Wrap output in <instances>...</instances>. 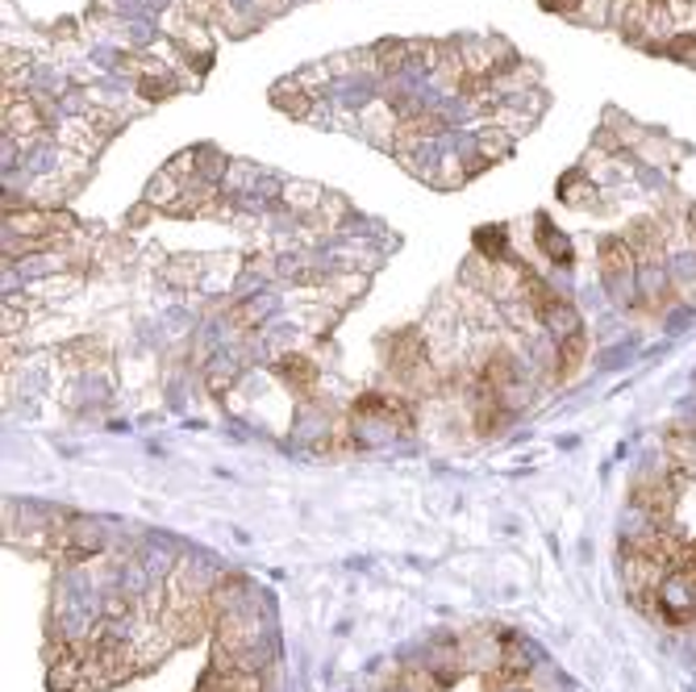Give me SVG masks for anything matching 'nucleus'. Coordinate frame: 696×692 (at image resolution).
Returning a JSON list of instances; mask_svg holds the SVG:
<instances>
[{
    "mask_svg": "<svg viewBox=\"0 0 696 692\" xmlns=\"http://www.w3.org/2000/svg\"><path fill=\"white\" fill-rule=\"evenodd\" d=\"M584 355H589L584 330H580V334H571V338H559V347H555V376H559V384H571V379L580 376Z\"/></svg>",
    "mask_w": 696,
    "mask_h": 692,
    "instance_id": "nucleus-4",
    "label": "nucleus"
},
{
    "mask_svg": "<svg viewBox=\"0 0 696 692\" xmlns=\"http://www.w3.org/2000/svg\"><path fill=\"white\" fill-rule=\"evenodd\" d=\"M601 275H605V288L613 293L617 305H634V296H638V254L626 238L601 242Z\"/></svg>",
    "mask_w": 696,
    "mask_h": 692,
    "instance_id": "nucleus-1",
    "label": "nucleus"
},
{
    "mask_svg": "<svg viewBox=\"0 0 696 692\" xmlns=\"http://www.w3.org/2000/svg\"><path fill=\"white\" fill-rule=\"evenodd\" d=\"M279 376L288 379L293 388H313V363L305 355H288V359H279Z\"/></svg>",
    "mask_w": 696,
    "mask_h": 692,
    "instance_id": "nucleus-5",
    "label": "nucleus"
},
{
    "mask_svg": "<svg viewBox=\"0 0 696 692\" xmlns=\"http://www.w3.org/2000/svg\"><path fill=\"white\" fill-rule=\"evenodd\" d=\"M101 551H105V525L96 522V518H71V522H67L64 559L84 564V559L101 555Z\"/></svg>",
    "mask_w": 696,
    "mask_h": 692,
    "instance_id": "nucleus-2",
    "label": "nucleus"
},
{
    "mask_svg": "<svg viewBox=\"0 0 696 692\" xmlns=\"http://www.w3.org/2000/svg\"><path fill=\"white\" fill-rule=\"evenodd\" d=\"M497 680L501 684H522L529 671H534V650L522 643V638H501V650H497Z\"/></svg>",
    "mask_w": 696,
    "mask_h": 692,
    "instance_id": "nucleus-3",
    "label": "nucleus"
}]
</instances>
